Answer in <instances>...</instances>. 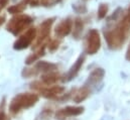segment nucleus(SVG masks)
Here are the masks:
<instances>
[{
  "instance_id": "obj_1",
  "label": "nucleus",
  "mask_w": 130,
  "mask_h": 120,
  "mask_svg": "<svg viewBox=\"0 0 130 120\" xmlns=\"http://www.w3.org/2000/svg\"><path fill=\"white\" fill-rule=\"evenodd\" d=\"M130 30V7L126 16L113 29L105 31V38L110 49L118 50L125 42Z\"/></svg>"
},
{
  "instance_id": "obj_2",
  "label": "nucleus",
  "mask_w": 130,
  "mask_h": 120,
  "mask_svg": "<svg viewBox=\"0 0 130 120\" xmlns=\"http://www.w3.org/2000/svg\"><path fill=\"white\" fill-rule=\"evenodd\" d=\"M39 100V96L35 93H19L12 98L9 103V112L16 115L22 110L33 107Z\"/></svg>"
},
{
  "instance_id": "obj_3",
  "label": "nucleus",
  "mask_w": 130,
  "mask_h": 120,
  "mask_svg": "<svg viewBox=\"0 0 130 120\" xmlns=\"http://www.w3.org/2000/svg\"><path fill=\"white\" fill-rule=\"evenodd\" d=\"M31 89L39 91L40 95L46 99H59L65 92V88L59 85L45 86L42 82H34L31 84Z\"/></svg>"
},
{
  "instance_id": "obj_4",
  "label": "nucleus",
  "mask_w": 130,
  "mask_h": 120,
  "mask_svg": "<svg viewBox=\"0 0 130 120\" xmlns=\"http://www.w3.org/2000/svg\"><path fill=\"white\" fill-rule=\"evenodd\" d=\"M58 69V66L50 63V62H45V61H40L37 62L35 64V66L32 68H28V69H24L21 72V76L23 78H32L35 77L38 74H45V73H50V72H54Z\"/></svg>"
},
{
  "instance_id": "obj_5",
  "label": "nucleus",
  "mask_w": 130,
  "mask_h": 120,
  "mask_svg": "<svg viewBox=\"0 0 130 120\" xmlns=\"http://www.w3.org/2000/svg\"><path fill=\"white\" fill-rule=\"evenodd\" d=\"M100 47H101V39L98 30L91 29L86 37V42H85L86 53L89 55H95L100 50Z\"/></svg>"
},
{
  "instance_id": "obj_6",
  "label": "nucleus",
  "mask_w": 130,
  "mask_h": 120,
  "mask_svg": "<svg viewBox=\"0 0 130 120\" xmlns=\"http://www.w3.org/2000/svg\"><path fill=\"white\" fill-rule=\"evenodd\" d=\"M85 108L83 106H67L65 108H62L56 112V117L58 119L63 120L68 117L73 116H79L82 113H84Z\"/></svg>"
},
{
  "instance_id": "obj_7",
  "label": "nucleus",
  "mask_w": 130,
  "mask_h": 120,
  "mask_svg": "<svg viewBox=\"0 0 130 120\" xmlns=\"http://www.w3.org/2000/svg\"><path fill=\"white\" fill-rule=\"evenodd\" d=\"M35 36V29L34 28H30L29 30H27L22 36L19 37V39L14 43V49L15 50H23L26 49L33 40Z\"/></svg>"
},
{
  "instance_id": "obj_8",
  "label": "nucleus",
  "mask_w": 130,
  "mask_h": 120,
  "mask_svg": "<svg viewBox=\"0 0 130 120\" xmlns=\"http://www.w3.org/2000/svg\"><path fill=\"white\" fill-rule=\"evenodd\" d=\"M104 76H105V70L102 68H97L94 71H92V73L89 75V77H88V79L84 85L89 87V88H92L103 80Z\"/></svg>"
},
{
  "instance_id": "obj_9",
  "label": "nucleus",
  "mask_w": 130,
  "mask_h": 120,
  "mask_svg": "<svg viewBox=\"0 0 130 120\" xmlns=\"http://www.w3.org/2000/svg\"><path fill=\"white\" fill-rule=\"evenodd\" d=\"M31 19L27 16H23V17H19L18 19L12 20L11 24L8 26V30H10L13 34H17L19 33L24 27H26L29 23H30Z\"/></svg>"
},
{
  "instance_id": "obj_10",
  "label": "nucleus",
  "mask_w": 130,
  "mask_h": 120,
  "mask_svg": "<svg viewBox=\"0 0 130 120\" xmlns=\"http://www.w3.org/2000/svg\"><path fill=\"white\" fill-rule=\"evenodd\" d=\"M84 62H85V56H84V55H81V56L78 58V60L76 61V63L72 66V68L69 70V72L67 73L64 81L69 82V81L75 79V78L77 77V75L79 74V72H80L82 66L84 65Z\"/></svg>"
},
{
  "instance_id": "obj_11",
  "label": "nucleus",
  "mask_w": 130,
  "mask_h": 120,
  "mask_svg": "<svg viewBox=\"0 0 130 120\" xmlns=\"http://www.w3.org/2000/svg\"><path fill=\"white\" fill-rule=\"evenodd\" d=\"M91 94V88L87 87V86H83L80 89L74 90V94H73V100L76 103H81L83 101H85Z\"/></svg>"
},
{
  "instance_id": "obj_12",
  "label": "nucleus",
  "mask_w": 130,
  "mask_h": 120,
  "mask_svg": "<svg viewBox=\"0 0 130 120\" xmlns=\"http://www.w3.org/2000/svg\"><path fill=\"white\" fill-rule=\"evenodd\" d=\"M59 80H61V75L59 73L55 72V71L54 72H50V73H45L41 77V82L45 86L55 85Z\"/></svg>"
},
{
  "instance_id": "obj_13",
  "label": "nucleus",
  "mask_w": 130,
  "mask_h": 120,
  "mask_svg": "<svg viewBox=\"0 0 130 120\" xmlns=\"http://www.w3.org/2000/svg\"><path fill=\"white\" fill-rule=\"evenodd\" d=\"M71 28H72V22H71V20L68 19V20H65L64 22H62L59 26H57L56 33L59 36H65L70 33Z\"/></svg>"
},
{
  "instance_id": "obj_14",
  "label": "nucleus",
  "mask_w": 130,
  "mask_h": 120,
  "mask_svg": "<svg viewBox=\"0 0 130 120\" xmlns=\"http://www.w3.org/2000/svg\"><path fill=\"white\" fill-rule=\"evenodd\" d=\"M51 25H52V20H46L40 27V33L38 35L37 38V44H39L43 39H45L50 33V29H51Z\"/></svg>"
},
{
  "instance_id": "obj_15",
  "label": "nucleus",
  "mask_w": 130,
  "mask_h": 120,
  "mask_svg": "<svg viewBox=\"0 0 130 120\" xmlns=\"http://www.w3.org/2000/svg\"><path fill=\"white\" fill-rule=\"evenodd\" d=\"M54 114V110L52 108H44L39 115L35 118V120H47L48 118L52 117V115Z\"/></svg>"
},
{
  "instance_id": "obj_16",
  "label": "nucleus",
  "mask_w": 130,
  "mask_h": 120,
  "mask_svg": "<svg viewBox=\"0 0 130 120\" xmlns=\"http://www.w3.org/2000/svg\"><path fill=\"white\" fill-rule=\"evenodd\" d=\"M43 55H44V49L42 48V49L39 50L37 53H35V54H33V55H30V56L26 59L25 63H26L27 65H31V64H33L34 62H36V61L38 60L40 57H42Z\"/></svg>"
},
{
  "instance_id": "obj_17",
  "label": "nucleus",
  "mask_w": 130,
  "mask_h": 120,
  "mask_svg": "<svg viewBox=\"0 0 130 120\" xmlns=\"http://www.w3.org/2000/svg\"><path fill=\"white\" fill-rule=\"evenodd\" d=\"M107 11H108V7L105 4H102L100 6V8H99V11H98V17L100 19L104 18L106 16V14H107Z\"/></svg>"
},
{
  "instance_id": "obj_18",
  "label": "nucleus",
  "mask_w": 130,
  "mask_h": 120,
  "mask_svg": "<svg viewBox=\"0 0 130 120\" xmlns=\"http://www.w3.org/2000/svg\"><path fill=\"white\" fill-rule=\"evenodd\" d=\"M83 30V24L81 22V20H77L76 22V30H75V35L76 36H79V34L81 33V31Z\"/></svg>"
},
{
  "instance_id": "obj_19",
  "label": "nucleus",
  "mask_w": 130,
  "mask_h": 120,
  "mask_svg": "<svg viewBox=\"0 0 130 120\" xmlns=\"http://www.w3.org/2000/svg\"><path fill=\"white\" fill-rule=\"evenodd\" d=\"M58 48H59V41H57V40H53L48 46V49L51 52H55Z\"/></svg>"
},
{
  "instance_id": "obj_20",
  "label": "nucleus",
  "mask_w": 130,
  "mask_h": 120,
  "mask_svg": "<svg viewBox=\"0 0 130 120\" xmlns=\"http://www.w3.org/2000/svg\"><path fill=\"white\" fill-rule=\"evenodd\" d=\"M126 60L130 61V44H129L128 50H127V53H126Z\"/></svg>"
}]
</instances>
